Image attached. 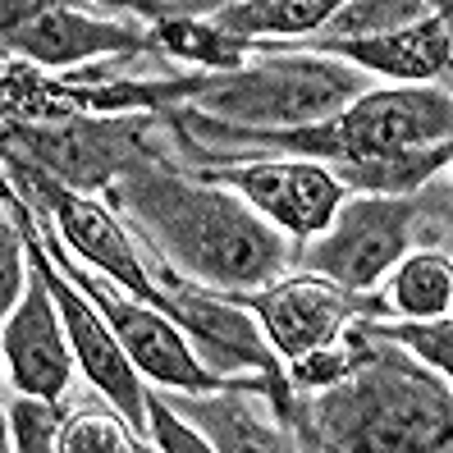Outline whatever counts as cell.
I'll return each mask as SVG.
<instances>
[{
	"label": "cell",
	"instance_id": "obj_10",
	"mask_svg": "<svg viewBox=\"0 0 453 453\" xmlns=\"http://www.w3.org/2000/svg\"><path fill=\"white\" fill-rule=\"evenodd\" d=\"M316 50V56H334L362 73L389 78V83H444L449 60H453V23L449 5L421 14L403 28L389 33H366V37H298V42H252V50Z\"/></svg>",
	"mask_w": 453,
	"mask_h": 453
},
{
	"label": "cell",
	"instance_id": "obj_21",
	"mask_svg": "<svg viewBox=\"0 0 453 453\" xmlns=\"http://www.w3.org/2000/svg\"><path fill=\"white\" fill-rule=\"evenodd\" d=\"M23 284H28V248H23V225L14 216V202L0 193V326L14 311Z\"/></svg>",
	"mask_w": 453,
	"mask_h": 453
},
{
	"label": "cell",
	"instance_id": "obj_14",
	"mask_svg": "<svg viewBox=\"0 0 453 453\" xmlns=\"http://www.w3.org/2000/svg\"><path fill=\"white\" fill-rule=\"evenodd\" d=\"M343 0H234V5L216 10L206 23L229 37L243 42H265V37H311L316 28H326L330 14Z\"/></svg>",
	"mask_w": 453,
	"mask_h": 453
},
{
	"label": "cell",
	"instance_id": "obj_24",
	"mask_svg": "<svg viewBox=\"0 0 453 453\" xmlns=\"http://www.w3.org/2000/svg\"><path fill=\"white\" fill-rule=\"evenodd\" d=\"M96 10H115V14H128V10H147V0H88Z\"/></svg>",
	"mask_w": 453,
	"mask_h": 453
},
{
	"label": "cell",
	"instance_id": "obj_16",
	"mask_svg": "<svg viewBox=\"0 0 453 453\" xmlns=\"http://www.w3.org/2000/svg\"><path fill=\"white\" fill-rule=\"evenodd\" d=\"M151 42L161 50H170L174 60H193V65H206L216 73L238 69L248 60V50H252V42L229 37L220 28H211V23H202V19H161L156 33H151Z\"/></svg>",
	"mask_w": 453,
	"mask_h": 453
},
{
	"label": "cell",
	"instance_id": "obj_7",
	"mask_svg": "<svg viewBox=\"0 0 453 453\" xmlns=\"http://www.w3.org/2000/svg\"><path fill=\"white\" fill-rule=\"evenodd\" d=\"M220 298H234L243 311H252L261 326V339L284 362H303L321 349H334L343 339L349 316L357 311V293L339 288L311 271L280 275L248 293H220Z\"/></svg>",
	"mask_w": 453,
	"mask_h": 453
},
{
	"label": "cell",
	"instance_id": "obj_20",
	"mask_svg": "<svg viewBox=\"0 0 453 453\" xmlns=\"http://www.w3.org/2000/svg\"><path fill=\"white\" fill-rule=\"evenodd\" d=\"M371 334L412 349L421 357V366L440 371V376H449V371H453V326H449V316H440V321H398V326H380L376 321V326H371Z\"/></svg>",
	"mask_w": 453,
	"mask_h": 453
},
{
	"label": "cell",
	"instance_id": "obj_5",
	"mask_svg": "<svg viewBox=\"0 0 453 453\" xmlns=\"http://www.w3.org/2000/svg\"><path fill=\"white\" fill-rule=\"evenodd\" d=\"M46 252L56 257L60 271L83 288L88 303L105 316V326H111V334L119 339V349L128 353V362L142 371V380L179 389V394H216L220 389V376L193 353V343L183 339V330L170 321L161 307H151L142 298H133V293H124L119 284L96 275L92 265H73V257L56 243V238L46 243Z\"/></svg>",
	"mask_w": 453,
	"mask_h": 453
},
{
	"label": "cell",
	"instance_id": "obj_12",
	"mask_svg": "<svg viewBox=\"0 0 453 453\" xmlns=\"http://www.w3.org/2000/svg\"><path fill=\"white\" fill-rule=\"evenodd\" d=\"M0 362H5L10 385L23 394L65 398L73 380V349L60 321V307L33 261H28V284H23L14 311L0 326Z\"/></svg>",
	"mask_w": 453,
	"mask_h": 453
},
{
	"label": "cell",
	"instance_id": "obj_22",
	"mask_svg": "<svg viewBox=\"0 0 453 453\" xmlns=\"http://www.w3.org/2000/svg\"><path fill=\"white\" fill-rule=\"evenodd\" d=\"M147 444L165 449V453H211L216 449V440L183 421L161 394H147Z\"/></svg>",
	"mask_w": 453,
	"mask_h": 453
},
{
	"label": "cell",
	"instance_id": "obj_17",
	"mask_svg": "<svg viewBox=\"0 0 453 453\" xmlns=\"http://www.w3.org/2000/svg\"><path fill=\"white\" fill-rule=\"evenodd\" d=\"M449 5V0H343V5L330 14L326 28H316L321 37H366V33H389L403 28V23L421 19Z\"/></svg>",
	"mask_w": 453,
	"mask_h": 453
},
{
	"label": "cell",
	"instance_id": "obj_8",
	"mask_svg": "<svg viewBox=\"0 0 453 453\" xmlns=\"http://www.w3.org/2000/svg\"><path fill=\"white\" fill-rule=\"evenodd\" d=\"M28 188L42 193L50 202V220H56L65 248L83 257V265H92L96 275H105L111 284H119L124 293L142 298L151 307L165 311V288L151 280L142 248L133 243V234L124 229V220L115 216L111 206H101L92 197H83L78 188H65V183L46 179V174H28Z\"/></svg>",
	"mask_w": 453,
	"mask_h": 453
},
{
	"label": "cell",
	"instance_id": "obj_9",
	"mask_svg": "<svg viewBox=\"0 0 453 453\" xmlns=\"http://www.w3.org/2000/svg\"><path fill=\"white\" fill-rule=\"evenodd\" d=\"M225 188H234L261 220H271L284 238H293V248L307 243L311 234H321L334 216V206L349 197V188L316 161L303 156H275V161H252L211 174Z\"/></svg>",
	"mask_w": 453,
	"mask_h": 453
},
{
	"label": "cell",
	"instance_id": "obj_23",
	"mask_svg": "<svg viewBox=\"0 0 453 453\" xmlns=\"http://www.w3.org/2000/svg\"><path fill=\"white\" fill-rule=\"evenodd\" d=\"M46 5H60V0H0V46H5L33 14H42Z\"/></svg>",
	"mask_w": 453,
	"mask_h": 453
},
{
	"label": "cell",
	"instance_id": "obj_15",
	"mask_svg": "<svg viewBox=\"0 0 453 453\" xmlns=\"http://www.w3.org/2000/svg\"><path fill=\"white\" fill-rule=\"evenodd\" d=\"M385 280L380 307L398 321H440L453 307V265L444 252H403Z\"/></svg>",
	"mask_w": 453,
	"mask_h": 453
},
{
	"label": "cell",
	"instance_id": "obj_19",
	"mask_svg": "<svg viewBox=\"0 0 453 453\" xmlns=\"http://www.w3.org/2000/svg\"><path fill=\"white\" fill-rule=\"evenodd\" d=\"M60 453H133V449H147L138 435L128 431V421L115 412H69L60 435H56Z\"/></svg>",
	"mask_w": 453,
	"mask_h": 453
},
{
	"label": "cell",
	"instance_id": "obj_6",
	"mask_svg": "<svg viewBox=\"0 0 453 453\" xmlns=\"http://www.w3.org/2000/svg\"><path fill=\"white\" fill-rule=\"evenodd\" d=\"M14 216L23 225V248H28V261L42 271L50 298H56V307H60V321H65L69 349H73V366L83 371L88 385L128 421V431L147 444V385H142V371L128 362V353L119 349V339L111 334V326H105V316L88 303V293L56 265V257H50L46 243H42V234H33L28 211L14 206Z\"/></svg>",
	"mask_w": 453,
	"mask_h": 453
},
{
	"label": "cell",
	"instance_id": "obj_2",
	"mask_svg": "<svg viewBox=\"0 0 453 453\" xmlns=\"http://www.w3.org/2000/svg\"><path fill=\"white\" fill-rule=\"evenodd\" d=\"M111 202L138 225L151 252L211 293H248L288 271L293 243L220 179L142 170L119 179Z\"/></svg>",
	"mask_w": 453,
	"mask_h": 453
},
{
	"label": "cell",
	"instance_id": "obj_1",
	"mask_svg": "<svg viewBox=\"0 0 453 453\" xmlns=\"http://www.w3.org/2000/svg\"><path fill=\"white\" fill-rule=\"evenodd\" d=\"M197 128L316 161L343 188L362 183L366 193H412L449 161L453 101L444 83H394L366 88L330 119L298 128H234L206 115H197Z\"/></svg>",
	"mask_w": 453,
	"mask_h": 453
},
{
	"label": "cell",
	"instance_id": "obj_11",
	"mask_svg": "<svg viewBox=\"0 0 453 453\" xmlns=\"http://www.w3.org/2000/svg\"><path fill=\"white\" fill-rule=\"evenodd\" d=\"M206 78H183V83H56V78L37 73L28 60L0 56V115L23 119V124H69L88 115H119L133 105H156L179 92H202Z\"/></svg>",
	"mask_w": 453,
	"mask_h": 453
},
{
	"label": "cell",
	"instance_id": "obj_13",
	"mask_svg": "<svg viewBox=\"0 0 453 453\" xmlns=\"http://www.w3.org/2000/svg\"><path fill=\"white\" fill-rule=\"evenodd\" d=\"M138 46H151V37L124 28L115 19H96L88 10H78L73 0H60V5H46L42 14L23 23L0 46V56L28 60L37 69H73L96 56H124V50H138Z\"/></svg>",
	"mask_w": 453,
	"mask_h": 453
},
{
	"label": "cell",
	"instance_id": "obj_3",
	"mask_svg": "<svg viewBox=\"0 0 453 453\" xmlns=\"http://www.w3.org/2000/svg\"><path fill=\"white\" fill-rule=\"evenodd\" d=\"M357 92H366L362 69L316 50H275V60L265 65L211 73L193 111L234 128H298L330 119Z\"/></svg>",
	"mask_w": 453,
	"mask_h": 453
},
{
	"label": "cell",
	"instance_id": "obj_18",
	"mask_svg": "<svg viewBox=\"0 0 453 453\" xmlns=\"http://www.w3.org/2000/svg\"><path fill=\"white\" fill-rule=\"evenodd\" d=\"M65 417L69 412L60 408V398H42V394L14 389L10 408H5L10 449H19V453H50V449H56V435H60Z\"/></svg>",
	"mask_w": 453,
	"mask_h": 453
},
{
	"label": "cell",
	"instance_id": "obj_4",
	"mask_svg": "<svg viewBox=\"0 0 453 453\" xmlns=\"http://www.w3.org/2000/svg\"><path fill=\"white\" fill-rule=\"evenodd\" d=\"M412 220L417 206L403 193H349L321 234L293 248V261L349 293H366L408 252Z\"/></svg>",
	"mask_w": 453,
	"mask_h": 453
}]
</instances>
